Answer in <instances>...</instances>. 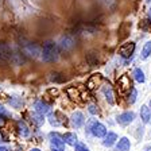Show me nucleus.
I'll use <instances>...</instances> for the list:
<instances>
[{
  "instance_id": "obj_1",
  "label": "nucleus",
  "mask_w": 151,
  "mask_h": 151,
  "mask_svg": "<svg viewBox=\"0 0 151 151\" xmlns=\"http://www.w3.org/2000/svg\"><path fill=\"white\" fill-rule=\"evenodd\" d=\"M60 57V49L58 45H55L54 42H45L41 50V58L45 62H55Z\"/></svg>"
},
{
  "instance_id": "obj_2",
  "label": "nucleus",
  "mask_w": 151,
  "mask_h": 151,
  "mask_svg": "<svg viewBox=\"0 0 151 151\" xmlns=\"http://www.w3.org/2000/svg\"><path fill=\"white\" fill-rule=\"evenodd\" d=\"M20 50L27 58L28 57L37 58V57H41L42 47H39L37 43H32V42H24V43H20Z\"/></svg>"
},
{
  "instance_id": "obj_3",
  "label": "nucleus",
  "mask_w": 151,
  "mask_h": 151,
  "mask_svg": "<svg viewBox=\"0 0 151 151\" xmlns=\"http://www.w3.org/2000/svg\"><path fill=\"white\" fill-rule=\"evenodd\" d=\"M14 49L4 42H0V63H11L12 62Z\"/></svg>"
},
{
  "instance_id": "obj_4",
  "label": "nucleus",
  "mask_w": 151,
  "mask_h": 151,
  "mask_svg": "<svg viewBox=\"0 0 151 151\" xmlns=\"http://www.w3.org/2000/svg\"><path fill=\"white\" fill-rule=\"evenodd\" d=\"M88 131L91 132L92 135L97 136V138H104L107 135V128L104 124H101L100 122H96V120H92L91 124L88 127Z\"/></svg>"
},
{
  "instance_id": "obj_5",
  "label": "nucleus",
  "mask_w": 151,
  "mask_h": 151,
  "mask_svg": "<svg viewBox=\"0 0 151 151\" xmlns=\"http://www.w3.org/2000/svg\"><path fill=\"white\" fill-rule=\"evenodd\" d=\"M76 38L73 37V35H65V37L61 38L60 43H58V49H60V51H65V53H68V51H70L72 49H74L76 47Z\"/></svg>"
},
{
  "instance_id": "obj_6",
  "label": "nucleus",
  "mask_w": 151,
  "mask_h": 151,
  "mask_svg": "<svg viewBox=\"0 0 151 151\" xmlns=\"http://www.w3.org/2000/svg\"><path fill=\"white\" fill-rule=\"evenodd\" d=\"M134 51H135V43H134V42H127V43H124L119 49V54L123 58H129V57H132Z\"/></svg>"
},
{
  "instance_id": "obj_7",
  "label": "nucleus",
  "mask_w": 151,
  "mask_h": 151,
  "mask_svg": "<svg viewBox=\"0 0 151 151\" xmlns=\"http://www.w3.org/2000/svg\"><path fill=\"white\" fill-rule=\"evenodd\" d=\"M134 119H135V113L132 111H127V112H123L117 116V123L122 126H128L129 123L134 122Z\"/></svg>"
},
{
  "instance_id": "obj_8",
  "label": "nucleus",
  "mask_w": 151,
  "mask_h": 151,
  "mask_svg": "<svg viewBox=\"0 0 151 151\" xmlns=\"http://www.w3.org/2000/svg\"><path fill=\"white\" fill-rule=\"evenodd\" d=\"M129 148H131V142L128 140V138L126 136L120 138L116 145V151H129Z\"/></svg>"
},
{
  "instance_id": "obj_9",
  "label": "nucleus",
  "mask_w": 151,
  "mask_h": 151,
  "mask_svg": "<svg viewBox=\"0 0 151 151\" xmlns=\"http://www.w3.org/2000/svg\"><path fill=\"white\" fill-rule=\"evenodd\" d=\"M117 140V135L115 134V132H108L107 135L104 136V140H103V145L105 146V147H111V146H113L115 143H116Z\"/></svg>"
},
{
  "instance_id": "obj_10",
  "label": "nucleus",
  "mask_w": 151,
  "mask_h": 151,
  "mask_svg": "<svg viewBox=\"0 0 151 151\" xmlns=\"http://www.w3.org/2000/svg\"><path fill=\"white\" fill-rule=\"evenodd\" d=\"M140 119H142V122L145 123V124H147V123L150 122L151 111H150V108H148L147 105H143V107L140 108Z\"/></svg>"
},
{
  "instance_id": "obj_11",
  "label": "nucleus",
  "mask_w": 151,
  "mask_h": 151,
  "mask_svg": "<svg viewBox=\"0 0 151 151\" xmlns=\"http://www.w3.org/2000/svg\"><path fill=\"white\" fill-rule=\"evenodd\" d=\"M72 122H73V126L76 128H78V127L82 126V123H84V115L81 112H74L72 116Z\"/></svg>"
},
{
  "instance_id": "obj_12",
  "label": "nucleus",
  "mask_w": 151,
  "mask_h": 151,
  "mask_svg": "<svg viewBox=\"0 0 151 151\" xmlns=\"http://www.w3.org/2000/svg\"><path fill=\"white\" fill-rule=\"evenodd\" d=\"M103 93L104 96H105V99H107V101L109 104H113L115 103V99H113V92H112V88H111L109 85H105L103 88Z\"/></svg>"
},
{
  "instance_id": "obj_13",
  "label": "nucleus",
  "mask_w": 151,
  "mask_h": 151,
  "mask_svg": "<svg viewBox=\"0 0 151 151\" xmlns=\"http://www.w3.org/2000/svg\"><path fill=\"white\" fill-rule=\"evenodd\" d=\"M132 76H134V78H135L138 82H140V84H143V82L146 81L145 73H143V70H142V69H139V68H136V69L134 70V73H132Z\"/></svg>"
},
{
  "instance_id": "obj_14",
  "label": "nucleus",
  "mask_w": 151,
  "mask_h": 151,
  "mask_svg": "<svg viewBox=\"0 0 151 151\" xmlns=\"http://www.w3.org/2000/svg\"><path fill=\"white\" fill-rule=\"evenodd\" d=\"M151 55V41L146 42V45L143 46V50H142V60H147L148 57Z\"/></svg>"
},
{
  "instance_id": "obj_15",
  "label": "nucleus",
  "mask_w": 151,
  "mask_h": 151,
  "mask_svg": "<svg viewBox=\"0 0 151 151\" xmlns=\"http://www.w3.org/2000/svg\"><path fill=\"white\" fill-rule=\"evenodd\" d=\"M63 139H65V142L69 143V145H76V143H77V136H76L74 134H66V135L63 136Z\"/></svg>"
},
{
  "instance_id": "obj_16",
  "label": "nucleus",
  "mask_w": 151,
  "mask_h": 151,
  "mask_svg": "<svg viewBox=\"0 0 151 151\" xmlns=\"http://www.w3.org/2000/svg\"><path fill=\"white\" fill-rule=\"evenodd\" d=\"M136 96H138V92H136V89L132 88L131 89V94H129V97H128V101L129 104H134L136 101Z\"/></svg>"
},
{
  "instance_id": "obj_17",
  "label": "nucleus",
  "mask_w": 151,
  "mask_h": 151,
  "mask_svg": "<svg viewBox=\"0 0 151 151\" xmlns=\"http://www.w3.org/2000/svg\"><path fill=\"white\" fill-rule=\"evenodd\" d=\"M76 151H89V148L82 143H76Z\"/></svg>"
},
{
  "instance_id": "obj_18",
  "label": "nucleus",
  "mask_w": 151,
  "mask_h": 151,
  "mask_svg": "<svg viewBox=\"0 0 151 151\" xmlns=\"http://www.w3.org/2000/svg\"><path fill=\"white\" fill-rule=\"evenodd\" d=\"M105 3L108 4V7H112V6H115L116 0H105Z\"/></svg>"
},
{
  "instance_id": "obj_19",
  "label": "nucleus",
  "mask_w": 151,
  "mask_h": 151,
  "mask_svg": "<svg viewBox=\"0 0 151 151\" xmlns=\"http://www.w3.org/2000/svg\"><path fill=\"white\" fill-rule=\"evenodd\" d=\"M89 112L94 115V113L97 112V109H96V107H94V105H89Z\"/></svg>"
},
{
  "instance_id": "obj_20",
  "label": "nucleus",
  "mask_w": 151,
  "mask_h": 151,
  "mask_svg": "<svg viewBox=\"0 0 151 151\" xmlns=\"http://www.w3.org/2000/svg\"><path fill=\"white\" fill-rule=\"evenodd\" d=\"M148 18H150V20H151V8L148 9Z\"/></svg>"
},
{
  "instance_id": "obj_21",
  "label": "nucleus",
  "mask_w": 151,
  "mask_h": 151,
  "mask_svg": "<svg viewBox=\"0 0 151 151\" xmlns=\"http://www.w3.org/2000/svg\"><path fill=\"white\" fill-rule=\"evenodd\" d=\"M146 1H147V3H150V1H151V0H146Z\"/></svg>"
},
{
  "instance_id": "obj_22",
  "label": "nucleus",
  "mask_w": 151,
  "mask_h": 151,
  "mask_svg": "<svg viewBox=\"0 0 151 151\" xmlns=\"http://www.w3.org/2000/svg\"><path fill=\"white\" fill-rule=\"evenodd\" d=\"M54 151H60V150H54Z\"/></svg>"
},
{
  "instance_id": "obj_23",
  "label": "nucleus",
  "mask_w": 151,
  "mask_h": 151,
  "mask_svg": "<svg viewBox=\"0 0 151 151\" xmlns=\"http://www.w3.org/2000/svg\"><path fill=\"white\" fill-rule=\"evenodd\" d=\"M150 104H151V101H150Z\"/></svg>"
}]
</instances>
